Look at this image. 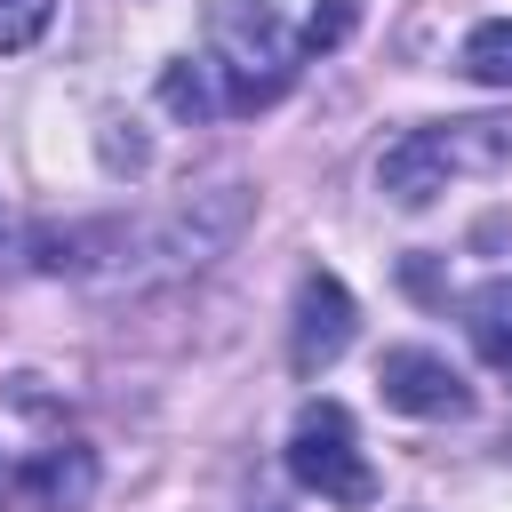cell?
<instances>
[{
  "instance_id": "cell-5",
  "label": "cell",
  "mask_w": 512,
  "mask_h": 512,
  "mask_svg": "<svg viewBox=\"0 0 512 512\" xmlns=\"http://www.w3.org/2000/svg\"><path fill=\"white\" fill-rule=\"evenodd\" d=\"M448 176H456V128H448V136H440V128H408V136H392L384 160H376V192H384L392 208H432V200L448 192Z\"/></svg>"
},
{
  "instance_id": "cell-6",
  "label": "cell",
  "mask_w": 512,
  "mask_h": 512,
  "mask_svg": "<svg viewBox=\"0 0 512 512\" xmlns=\"http://www.w3.org/2000/svg\"><path fill=\"white\" fill-rule=\"evenodd\" d=\"M16 496L40 504V512H80L96 496V456L88 448H40L24 472H16Z\"/></svg>"
},
{
  "instance_id": "cell-10",
  "label": "cell",
  "mask_w": 512,
  "mask_h": 512,
  "mask_svg": "<svg viewBox=\"0 0 512 512\" xmlns=\"http://www.w3.org/2000/svg\"><path fill=\"white\" fill-rule=\"evenodd\" d=\"M352 24H360V0H320V8L304 16V32H296V48H312V56H328V48H344V40H352Z\"/></svg>"
},
{
  "instance_id": "cell-9",
  "label": "cell",
  "mask_w": 512,
  "mask_h": 512,
  "mask_svg": "<svg viewBox=\"0 0 512 512\" xmlns=\"http://www.w3.org/2000/svg\"><path fill=\"white\" fill-rule=\"evenodd\" d=\"M160 104H168V112H184V120H208V112H216V88H208V64H192V56H176V64L160 72Z\"/></svg>"
},
{
  "instance_id": "cell-1",
  "label": "cell",
  "mask_w": 512,
  "mask_h": 512,
  "mask_svg": "<svg viewBox=\"0 0 512 512\" xmlns=\"http://www.w3.org/2000/svg\"><path fill=\"white\" fill-rule=\"evenodd\" d=\"M288 472L320 504H344V512H368L376 504V472L360 456L352 408H336V400H304L296 408V424H288Z\"/></svg>"
},
{
  "instance_id": "cell-3",
  "label": "cell",
  "mask_w": 512,
  "mask_h": 512,
  "mask_svg": "<svg viewBox=\"0 0 512 512\" xmlns=\"http://www.w3.org/2000/svg\"><path fill=\"white\" fill-rule=\"evenodd\" d=\"M352 328H360L352 288H344L336 272H304V280H296V312H288V360H296V376L336 368L344 344H352Z\"/></svg>"
},
{
  "instance_id": "cell-12",
  "label": "cell",
  "mask_w": 512,
  "mask_h": 512,
  "mask_svg": "<svg viewBox=\"0 0 512 512\" xmlns=\"http://www.w3.org/2000/svg\"><path fill=\"white\" fill-rule=\"evenodd\" d=\"M0 248H8V208H0Z\"/></svg>"
},
{
  "instance_id": "cell-2",
  "label": "cell",
  "mask_w": 512,
  "mask_h": 512,
  "mask_svg": "<svg viewBox=\"0 0 512 512\" xmlns=\"http://www.w3.org/2000/svg\"><path fill=\"white\" fill-rule=\"evenodd\" d=\"M208 72H232V104H264V96L288 88V40H280V24H272L264 0L224 8V24H216V64H208Z\"/></svg>"
},
{
  "instance_id": "cell-11",
  "label": "cell",
  "mask_w": 512,
  "mask_h": 512,
  "mask_svg": "<svg viewBox=\"0 0 512 512\" xmlns=\"http://www.w3.org/2000/svg\"><path fill=\"white\" fill-rule=\"evenodd\" d=\"M48 16H56V0H0V56L8 48H32L48 32Z\"/></svg>"
},
{
  "instance_id": "cell-4",
  "label": "cell",
  "mask_w": 512,
  "mask_h": 512,
  "mask_svg": "<svg viewBox=\"0 0 512 512\" xmlns=\"http://www.w3.org/2000/svg\"><path fill=\"white\" fill-rule=\"evenodd\" d=\"M376 392H384V408H400V416H464V408H472L464 376H456L440 352H424V344H392V352L376 360Z\"/></svg>"
},
{
  "instance_id": "cell-7",
  "label": "cell",
  "mask_w": 512,
  "mask_h": 512,
  "mask_svg": "<svg viewBox=\"0 0 512 512\" xmlns=\"http://www.w3.org/2000/svg\"><path fill=\"white\" fill-rule=\"evenodd\" d=\"M480 88H512V16H488L464 32V56H456Z\"/></svg>"
},
{
  "instance_id": "cell-8",
  "label": "cell",
  "mask_w": 512,
  "mask_h": 512,
  "mask_svg": "<svg viewBox=\"0 0 512 512\" xmlns=\"http://www.w3.org/2000/svg\"><path fill=\"white\" fill-rule=\"evenodd\" d=\"M472 344H480L496 368H512V288H504V280L472 296Z\"/></svg>"
}]
</instances>
